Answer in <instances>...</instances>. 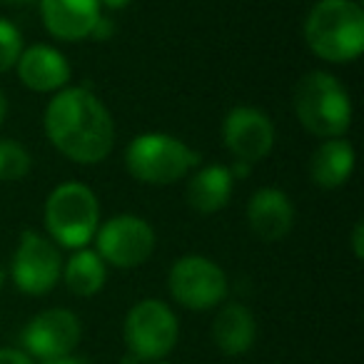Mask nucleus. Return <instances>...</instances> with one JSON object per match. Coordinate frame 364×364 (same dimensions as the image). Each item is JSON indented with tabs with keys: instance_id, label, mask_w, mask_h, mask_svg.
I'll use <instances>...</instances> for the list:
<instances>
[{
	"instance_id": "0eeeda50",
	"label": "nucleus",
	"mask_w": 364,
	"mask_h": 364,
	"mask_svg": "<svg viewBox=\"0 0 364 364\" xmlns=\"http://www.w3.org/2000/svg\"><path fill=\"white\" fill-rule=\"evenodd\" d=\"M167 284L175 302L195 312L218 307L228 294V277L223 267L203 255H188L177 259L170 269Z\"/></svg>"
},
{
	"instance_id": "f8f14e48",
	"label": "nucleus",
	"mask_w": 364,
	"mask_h": 364,
	"mask_svg": "<svg viewBox=\"0 0 364 364\" xmlns=\"http://www.w3.org/2000/svg\"><path fill=\"white\" fill-rule=\"evenodd\" d=\"M41 16L48 33L68 43L90 38L102 18L97 0H41Z\"/></svg>"
},
{
	"instance_id": "a878e982",
	"label": "nucleus",
	"mask_w": 364,
	"mask_h": 364,
	"mask_svg": "<svg viewBox=\"0 0 364 364\" xmlns=\"http://www.w3.org/2000/svg\"><path fill=\"white\" fill-rule=\"evenodd\" d=\"M120 364H142V362H140V359L135 357V354H130V357H127V359H122Z\"/></svg>"
},
{
	"instance_id": "39448f33",
	"label": "nucleus",
	"mask_w": 364,
	"mask_h": 364,
	"mask_svg": "<svg viewBox=\"0 0 364 364\" xmlns=\"http://www.w3.org/2000/svg\"><path fill=\"white\" fill-rule=\"evenodd\" d=\"M127 172L145 185H172L200 165V155L165 132H142L127 145Z\"/></svg>"
},
{
	"instance_id": "4be33fe9",
	"label": "nucleus",
	"mask_w": 364,
	"mask_h": 364,
	"mask_svg": "<svg viewBox=\"0 0 364 364\" xmlns=\"http://www.w3.org/2000/svg\"><path fill=\"white\" fill-rule=\"evenodd\" d=\"M364 225L362 223H357L354 225V232H352V245H354V257L357 259H362V255H364Z\"/></svg>"
},
{
	"instance_id": "6e6552de",
	"label": "nucleus",
	"mask_w": 364,
	"mask_h": 364,
	"mask_svg": "<svg viewBox=\"0 0 364 364\" xmlns=\"http://www.w3.org/2000/svg\"><path fill=\"white\" fill-rule=\"evenodd\" d=\"M11 277L21 292L33 297L48 294L63 277L60 252L46 235L26 230L13 252Z\"/></svg>"
},
{
	"instance_id": "412c9836",
	"label": "nucleus",
	"mask_w": 364,
	"mask_h": 364,
	"mask_svg": "<svg viewBox=\"0 0 364 364\" xmlns=\"http://www.w3.org/2000/svg\"><path fill=\"white\" fill-rule=\"evenodd\" d=\"M0 364H33V357L23 349L0 347Z\"/></svg>"
},
{
	"instance_id": "f3484780",
	"label": "nucleus",
	"mask_w": 364,
	"mask_h": 364,
	"mask_svg": "<svg viewBox=\"0 0 364 364\" xmlns=\"http://www.w3.org/2000/svg\"><path fill=\"white\" fill-rule=\"evenodd\" d=\"M354 170V150L344 137H329L317 150L312 152L309 160V177L314 185L324 190L342 188Z\"/></svg>"
},
{
	"instance_id": "9b49d317",
	"label": "nucleus",
	"mask_w": 364,
	"mask_h": 364,
	"mask_svg": "<svg viewBox=\"0 0 364 364\" xmlns=\"http://www.w3.org/2000/svg\"><path fill=\"white\" fill-rule=\"evenodd\" d=\"M223 140L228 150L245 165L259 162L274 145V125L262 110L250 105L232 107L223 122Z\"/></svg>"
},
{
	"instance_id": "1a4fd4ad",
	"label": "nucleus",
	"mask_w": 364,
	"mask_h": 364,
	"mask_svg": "<svg viewBox=\"0 0 364 364\" xmlns=\"http://www.w3.org/2000/svg\"><path fill=\"white\" fill-rule=\"evenodd\" d=\"M95 252L112 267L130 269L150 259L155 250V232L137 215H115L105 220L95 232Z\"/></svg>"
},
{
	"instance_id": "6ab92c4d",
	"label": "nucleus",
	"mask_w": 364,
	"mask_h": 364,
	"mask_svg": "<svg viewBox=\"0 0 364 364\" xmlns=\"http://www.w3.org/2000/svg\"><path fill=\"white\" fill-rule=\"evenodd\" d=\"M31 152L16 140H0V180L16 182L31 172Z\"/></svg>"
},
{
	"instance_id": "dca6fc26",
	"label": "nucleus",
	"mask_w": 364,
	"mask_h": 364,
	"mask_svg": "<svg viewBox=\"0 0 364 364\" xmlns=\"http://www.w3.org/2000/svg\"><path fill=\"white\" fill-rule=\"evenodd\" d=\"M213 339L220 352L228 357H240L250 352L257 339V322L252 312L240 302L225 304L213 322Z\"/></svg>"
},
{
	"instance_id": "a211bd4d",
	"label": "nucleus",
	"mask_w": 364,
	"mask_h": 364,
	"mask_svg": "<svg viewBox=\"0 0 364 364\" xmlns=\"http://www.w3.org/2000/svg\"><path fill=\"white\" fill-rule=\"evenodd\" d=\"M63 277H65V284L73 294H77V297H92V294H97L105 287L107 267L95 250L82 247L75 250V255L65 262Z\"/></svg>"
},
{
	"instance_id": "4468645a",
	"label": "nucleus",
	"mask_w": 364,
	"mask_h": 364,
	"mask_svg": "<svg viewBox=\"0 0 364 364\" xmlns=\"http://www.w3.org/2000/svg\"><path fill=\"white\" fill-rule=\"evenodd\" d=\"M250 230L264 242L287 237L294 225V208L289 198L277 188H262L247 203Z\"/></svg>"
},
{
	"instance_id": "393cba45",
	"label": "nucleus",
	"mask_w": 364,
	"mask_h": 364,
	"mask_svg": "<svg viewBox=\"0 0 364 364\" xmlns=\"http://www.w3.org/2000/svg\"><path fill=\"white\" fill-rule=\"evenodd\" d=\"M6 112H8V102H6V95L0 92V125H3V120H6Z\"/></svg>"
},
{
	"instance_id": "aec40b11",
	"label": "nucleus",
	"mask_w": 364,
	"mask_h": 364,
	"mask_svg": "<svg viewBox=\"0 0 364 364\" xmlns=\"http://www.w3.org/2000/svg\"><path fill=\"white\" fill-rule=\"evenodd\" d=\"M23 53V38L21 31L11 21L0 18V73L16 68L18 58Z\"/></svg>"
},
{
	"instance_id": "f03ea898",
	"label": "nucleus",
	"mask_w": 364,
	"mask_h": 364,
	"mask_svg": "<svg viewBox=\"0 0 364 364\" xmlns=\"http://www.w3.org/2000/svg\"><path fill=\"white\" fill-rule=\"evenodd\" d=\"M304 41L327 63H352L364 50V13L354 0H319L304 21Z\"/></svg>"
},
{
	"instance_id": "b1692460",
	"label": "nucleus",
	"mask_w": 364,
	"mask_h": 364,
	"mask_svg": "<svg viewBox=\"0 0 364 364\" xmlns=\"http://www.w3.org/2000/svg\"><path fill=\"white\" fill-rule=\"evenodd\" d=\"M97 3H100V8L105 6V8H110V11H120V8L130 6V0H97Z\"/></svg>"
},
{
	"instance_id": "2eb2a0df",
	"label": "nucleus",
	"mask_w": 364,
	"mask_h": 364,
	"mask_svg": "<svg viewBox=\"0 0 364 364\" xmlns=\"http://www.w3.org/2000/svg\"><path fill=\"white\" fill-rule=\"evenodd\" d=\"M235 188V175L225 165L200 167L188 182V205L200 215H215L230 203Z\"/></svg>"
},
{
	"instance_id": "5701e85b",
	"label": "nucleus",
	"mask_w": 364,
	"mask_h": 364,
	"mask_svg": "<svg viewBox=\"0 0 364 364\" xmlns=\"http://www.w3.org/2000/svg\"><path fill=\"white\" fill-rule=\"evenodd\" d=\"M46 364H90V362H87V359H82V357H73V354H68V357L53 359V362H46Z\"/></svg>"
},
{
	"instance_id": "cd10ccee",
	"label": "nucleus",
	"mask_w": 364,
	"mask_h": 364,
	"mask_svg": "<svg viewBox=\"0 0 364 364\" xmlns=\"http://www.w3.org/2000/svg\"><path fill=\"white\" fill-rule=\"evenodd\" d=\"M3 282H6V272H3V267H0V289H3Z\"/></svg>"
},
{
	"instance_id": "bb28decb",
	"label": "nucleus",
	"mask_w": 364,
	"mask_h": 364,
	"mask_svg": "<svg viewBox=\"0 0 364 364\" xmlns=\"http://www.w3.org/2000/svg\"><path fill=\"white\" fill-rule=\"evenodd\" d=\"M6 3H18L21 6V3H36V0H6Z\"/></svg>"
},
{
	"instance_id": "9d476101",
	"label": "nucleus",
	"mask_w": 364,
	"mask_h": 364,
	"mask_svg": "<svg viewBox=\"0 0 364 364\" xmlns=\"http://www.w3.org/2000/svg\"><path fill=\"white\" fill-rule=\"evenodd\" d=\"M82 324L75 312L63 307H53L36 314L23 329V352L38 357L43 362H53L73 354L80 344Z\"/></svg>"
},
{
	"instance_id": "423d86ee",
	"label": "nucleus",
	"mask_w": 364,
	"mask_h": 364,
	"mask_svg": "<svg viewBox=\"0 0 364 364\" xmlns=\"http://www.w3.org/2000/svg\"><path fill=\"white\" fill-rule=\"evenodd\" d=\"M180 334L177 317L160 299H142L125 317V342L140 362H160L172 352Z\"/></svg>"
},
{
	"instance_id": "20e7f679",
	"label": "nucleus",
	"mask_w": 364,
	"mask_h": 364,
	"mask_svg": "<svg viewBox=\"0 0 364 364\" xmlns=\"http://www.w3.org/2000/svg\"><path fill=\"white\" fill-rule=\"evenodd\" d=\"M100 228V205L87 185L63 182L46 203V230L60 247L82 250Z\"/></svg>"
},
{
	"instance_id": "f257e3e1",
	"label": "nucleus",
	"mask_w": 364,
	"mask_h": 364,
	"mask_svg": "<svg viewBox=\"0 0 364 364\" xmlns=\"http://www.w3.org/2000/svg\"><path fill=\"white\" fill-rule=\"evenodd\" d=\"M50 142L80 165H95L115 145V125L107 107L85 87H63L46 107Z\"/></svg>"
},
{
	"instance_id": "ddd939ff",
	"label": "nucleus",
	"mask_w": 364,
	"mask_h": 364,
	"mask_svg": "<svg viewBox=\"0 0 364 364\" xmlns=\"http://www.w3.org/2000/svg\"><path fill=\"white\" fill-rule=\"evenodd\" d=\"M18 77L33 92H58L70 80V65L60 50L50 46H31L16 63Z\"/></svg>"
},
{
	"instance_id": "7ed1b4c3",
	"label": "nucleus",
	"mask_w": 364,
	"mask_h": 364,
	"mask_svg": "<svg viewBox=\"0 0 364 364\" xmlns=\"http://www.w3.org/2000/svg\"><path fill=\"white\" fill-rule=\"evenodd\" d=\"M294 112L304 130L329 140L342 137L352 125V100L344 85L324 70L304 75L294 87Z\"/></svg>"
},
{
	"instance_id": "c85d7f7f",
	"label": "nucleus",
	"mask_w": 364,
	"mask_h": 364,
	"mask_svg": "<svg viewBox=\"0 0 364 364\" xmlns=\"http://www.w3.org/2000/svg\"><path fill=\"white\" fill-rule=\"evenodd\" d=\"M152 364H167V362H152Z\"/></svg>"
}]
</instances>
